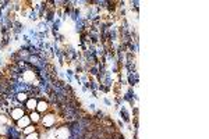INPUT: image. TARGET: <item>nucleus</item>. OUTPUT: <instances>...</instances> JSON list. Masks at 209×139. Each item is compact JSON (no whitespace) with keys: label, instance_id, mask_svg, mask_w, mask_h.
I'll return each mask as SVG.
<instances>
[{"label":"nucleus","instance_id":"nucleus-1","mask_svg":"<svg viewBox=\"0 0 209 139\" xmlns=\"http://www.w3.org/2000/svg\"><path fill=\"white\" fill-rule=\"evenodd\" d=\"M55 122H56V117L52 116V114H49V116L43 117V125L48 127V128H50V127L55 125Z\"/></svg>","mask_w":209,"mask_h":139},{"label":"nucleus","instance_id":"nucleus-2","mask_svg":"<svg viewBox=\"0 0 209 139\" xmlns=\"http://www.w3.org/2000/svg\"><path fill=\"white\" fill-rule=\"evenodd\" d=\"M11 118L15 120V121H18L20 118H23L24 117V110L23 109H13L11 110Z\"/></svg>","mask_w":209,"mask_h":139},{"label":"nucleus","instance_id":"nucleus-3","mask_svg":"<svg viewBox=\"0 0 209 139\" xmlns=\"http://www.w3.org/2000/svg\"><path fill=\"white\" fill-rule=\"evenodd\" d=\"M29 122H31L29 117H23V118H20L17 121V125H18V128H27L29 125Z\"/></svg>","mask_w":209,"mask_h":139},{"label":"nucleus","instance_id":"nucleus-4","mask_svg":"<svg viewBox=\"0 0 209 139\" xmlns=\"http://www.w3.org/2000/svg\"><path fill=\"white\" fill-rule=\"evenodd\" d=\"M48 103H46L45 100H40V102H38V104H36V111H38V113H43V111H46L48 110Z\"/></svg>","mask_w":209,"mask_h":139},{"label":"nucleus","instance_id":"nucleus-5","mask_svg":"<svg viewBox=\"0 0 209 139\" xmlns=\"http://www.w3.org/2000/svg\"><path fill=\"white\" fill-rule=\"evenodd\" d=\"M56 135H57V139H67V137H68L67 128H60L57 132H56Z\"/></svg>","mask_w":209,"mask_h":139},{"label":"nucleus","instance_id":"nucleus-6","mask_svg":"<svg viewBox=\"0 0 209 139\" xmlns=\"http://www.w3.org/2000/svg\"><path fill=\"white\" fill-rule=\"evenodd\" d=\"M36 104H38V102H36L35 99H28V100L25 102V106H27L28 110H35Z\"/></svg>","mask_w":209,"mask_h":139},{"label":"nucleus","instance_id":"nucleus-7","mask_svg":"<svg viewBox=\"0 0 209 139\" xmlns=\"http://www.w3.org/2000/svg\"><path fill=\"white\" fill-rule=\"evenodd\" d=\"M29 118H31V121H34V122H38L39 120H40V117H39V113H38V111H35V113H31Z\"/></svg>","mask_w":209,"mask_h":139},{"label":"nucleus","instance_id":"nucleus-8","mask_svg":"<svg viewBox=\"0 0 209 139\" xmlns=\"http://www.w3.org/2000/svg\"><path fill=\"white\" fill-rule=\"evenodd\" d=\"M32 132H35V127L34 125H28L27 128H24V134L25 135H29V134H32Z\"/></svg>","mask_w":209,"mask_h":139},{"label":"nucleus","instance_id":"nucleus-9","mask_svg":"<svg viewBox=\"0 0 209 139\" xmlns=\"http://www.w3.org/2000/svg\"><path fill=\"white\" fill-rule=\"evenodd\" d=\"M17 100L18 102H27L28 100V95L27 93H18L17 95Z\"/></svg>","mask_w":209,"mask_h":139},{"label":"nucleus","instance_id":"nucleus-10","mask_svg":"<svg viewBox=\"0 0 209 139\" xmlns=\"http://www.w3.org/2000/svg\"><path fill=\"white\" fill-rule=\"evenodd\" d=\"M27 139H39V135H38V132H32V134H29V135H27Z\"/></svg>","mask_w":209,"mask_h":139}]
</instances>
